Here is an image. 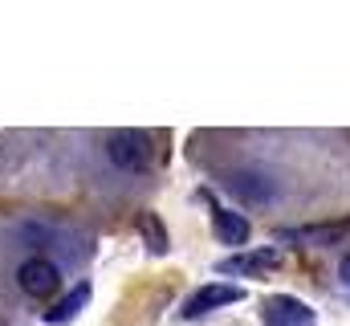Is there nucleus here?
Instances as JSON below:
<instances>
[{"label":"nucleus","mask_w":350,"mask_h":326,"mask_svg":"<svg viewBox=\"0 0 350 326\" xmlns=\"http://www.w3.org/2000/svg\"><path fill=\"white\" fill-rule=\"evenodd\" d=\"M106 160L114 163L118 171L139 175V171H151L155 147H151V139H147L143 131H114V135L106 139Z\"/></svg>","instance_id":"1"},{"label":"nucleus","mask_w":350,"mask_h":326,"mask_svg":"<svg viewBox=\"0 0 350 326\" xmlns=\"http://www.w3.org/2000/svg\"><path fill=\"white\" fill-rule=\"evenodd\" d=\"M16 286L29 298H53L57 286H62V269L49 257H29V261L16 265Z\"/></svg>","instance_id":"2"},{"label":"nucleus","mask_w":350,"mask_h":326,"mask_svg":"<svg viewBox=\"0 0 350 326\" xmlns=\"http://www.w3.org/2000/svg\"><path fill=\"white\" fill-rule=\"evenodd\" d=\"M228 188H232V196H241V200H249V204H269V200L277 196L273 175H265L261 167H241V171H232V175H228Z\"/></svg>","instance_id":"3"},{"label":"nucleus","mask_w":350,"mask_h":326,"mask_svg":"<svg viewBox=\"0 0 350 326\" xmlns=\"http://www.w3.org/2000/svg\"><path fill=\"white\" fill-rule=\"evenodd\" d=\"M245 294H241V286H204L179 314L183 318H200V314H208V310H216V306H232V302H241Z\"/></svg>","instance_id":"4"},{"label":"nucleus","mask_w":350,"mask_h":326,"mask_svg":"<svg viewBox=\"0 0 350 326\" xmlns=\"http://www.w3.org/2000/svg\"><path fill=\"white\" fill-rule=\"evenodd\" d=\"M265 323L269 326H314V310L310 306H301L297 298H273L269 306H265Z\"/></svg>","instance_id":"5"},{"label":"nucleus","mask_w":350,"mask_h":326,"mask_svg":"<svg viewBox=\"0 0 350 326\" xmlns=\"http://www.w3.org/2000/svg\"><path fill=\"white\" fill-rule=\"evenodd\" d=\"M212 225H216V237L224 244H249V237H253L249 221L237 216V212H228V208H216L212 212Z\"/></svg>","instance_id":"6"},{"label":"nucleus","mask_w":350,"mask_h":326,"mask_svg":"<svg viewBox=\"0 0 350 326\" xmlns=\"http://www.w3.org/2000/svg\"><path fill=\"white\" fill-rule=\"evenodd\" d=\"M90 302V281H82V286H74L62 302H53L49 310H45V323L49 326H62V323H70V318H78V310Z\"/></svg>","instance_id":"7"},{"label":"nucleus","mask_w":350,"mask_h":326,"mask_svg":"<svg viewBox=\"0 0 350 326\" xmlns=\"http://www.w3.org/2000/svg\"><path fill=\"white\" fill-rule=\"evenodd\" d=\"M338 277H342V281L350 286V253L342 257V261H338Z\"/></svg>","instance_id":"8"}]
</instances>
